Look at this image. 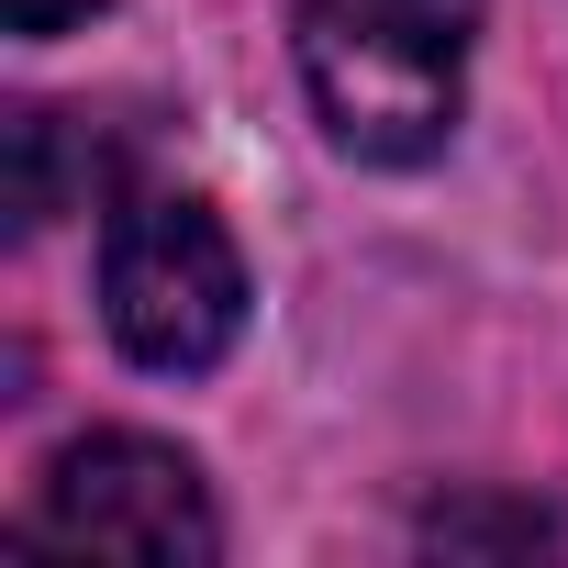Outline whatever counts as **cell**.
<instances>
[{"mask_svg": "<svg viewBox=\"0 0 568 568\" xmlns=\"http://www.w3.org/2000/svg\"><path fill=\"white\" fill-rule=\"evenodd\" d=\"M101 190V134L90 112H12V223L45 234L57 212H79Z\"/></svg>", "mask_w": 568, "mask_h": 568, "instance_id": "4", "label": "cell"}, {"mask_svg": "<svg viewBox=\"0 0 568 568\" xmlns=\"http://www.w3.org/2000/svg\"><path fill=\"white\" fill-rule=\"evenodd\" d=\"M0 12H12V34H34V45H45V34H68V23H90L101 0H0Z\"/></svg>", "mask_w": 568, "mask_h": 568, "instance_id": "6", "label": "cell"}, {"mask_svg": "<svg viewBox=\"0 0 568 568\" xmlns=\"http://www.w3.org/2000/svg\"><path fill=\"white\" fill-rule=\"evenodd\" d=\"M23 535L34 546H79V557H156V568H201L223 546L201 468L179 446H156V435H79L34 479Z\"/></svg>", "mask_w": 568, "mask_h": 568, "instance_id": "3", "label": "cell"}, {"mask_svg": "<svg viewBox=\"0 0 568 568\" xmlns=\"http://www.w3.org/2000/svg\"><path fill=\"white\" fill-rule=\"evenodd\" d=\"M479 0H302V79L346 156L413 168L468 112Z\"/></svg>", "mask_w": 568, "mask_h": 568, "instance_id": "1", "label": "cell"}, {"mask_svg": "<svg viewBox=\"0 0 568 568\" xmlns=\"http://www.w3.org/2000/svg\"><path fill=\"white\" fill-rule=\"evenodd\" d=\"M424 535L435 546H557L568 557V501H446V513H424Z\"/></svg>", "mask_w": 568, "mask_h": 568, "instance_id": "5", "label": "cell"}, {"mask_svg": "<svg viewBox=\"0 0 568 568\" xmlns=\"http://www.w3.org/2000/svg\"><path fill=\"white\" fill-rule=\"evenodd\" d=\"M101 313L112 346L156 379L223 368V346L245 335V256L223 212L190 190H123L101 223Z\"/></svg>", "mask_w": 568, "mask_h": 568, "instance_id": "2", "label": "cell"}]
</instances>
